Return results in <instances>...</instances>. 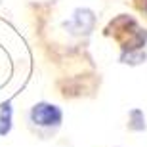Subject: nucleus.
Segmentation results:
<instances>
[{
	"mask_svg": "<svg viewBox=\"0 0 147 147\" xmlns=\"http://www.w3.org/2000/svg\"><path fill=\"white\" fill-rule=\"evenodd\" d=\"M130 128L132 130H143L145 128V122H143V113L140 109H134L130 113Z\"/></svg>",
	"mask_w": 147,
	"mask_h": 147,
	"instance_id": "nucleus-5",
	"label": "nucleus"
},
{
	"mask_svg": "<svg viewBox=\"0 0 147 147\" xmlns=\"http://www.w3.org/2000/svg\"><path fill=\"white\" fill-rule=\"evenodd\" d=\"M145 59V52H142V50H138V52H128V54H122V61L124 63H140V61Z\"/></svg>",
	"mask_w": 147,
	"mask_h": 147,
	"instance_id": "nucleus-6",
	"label": "nucleus"
},
{
	"mask_svg": "<svg viewBox=\"0 0 147 147\" xmlns=\"http://www.w3.org/2000/svg\"><path fill=\"white\" fill-rule=\"evenodd\" d=\"M94 23H96V17H94L92 11L86 10V8H78V10L73 11L71 19H67L63 25L73 34H88L94 29Z\"/></svg>",
	"mask_w": 147,
	"mask_h": 147,
	"instance_id": "nucleus-3",
	"label": "nucleus"
},
{
	"mask_svg": "<svg viewBox=\"0 0 147 147\" xmlns=\"http://www.w3.org/2000/svg\"><path fill=\"white\" fill-rule=\"evenodd\" d=\"M105 33L113 36L115 42H119V46L124 50V54L142 50L147 40L145 29L140 27V23L130 16H117L105 27Z\"/></svg>",
	"mask_w": 147,
	"mask_h": 147,
	"instance_id": "nucleus-1",
	"label": "nucleus"
},
{
	"mask_svg": "<svg viewBox=\"0 0 147 147\" xmlns=\"http://www.w3.org/2000/svg\"><path fill=\"white\" fill-rule=\"evenodd\" d=\"M63 119V113L57 105L52 103H36L31 109V120L36 126H57Z\"/></svg>",
	"mask_w": 147,
	"mask_h": 147,
	"instance_id": "nucleus-2",
	"label": "nucleus"
},
{
	"mask_svg": "<svg viewBox=\"0 0 147 147\" xmlns=\"http://www.w3.org/2000/svg\"><path fill=\"white\" fill-rule=\"evenodd\" d=\"M11 130V103L6 101L0 107V136H6Z\"/></svg>",
	"mask_w": 147,
	"mask_h": 147,
	"instance_id": "nucleus-4",
	"label": "nucleus"
},
{
	"mask_svg": "<svg viewBox=\"0 0 147 147\" xmlns=\"http://www.w3.org/2000/svg\"><path fill=\"white\" fill-rule=\"evenodd\" d=\"M140 6H142V10H145V11H147V0H143V2H142Z\"/></svg>",
	"mask_w": 147,
	"mask_h": 147,
	"instance_id": "nucleus-7",
	"label": "nucleus"
}]
</instances>
